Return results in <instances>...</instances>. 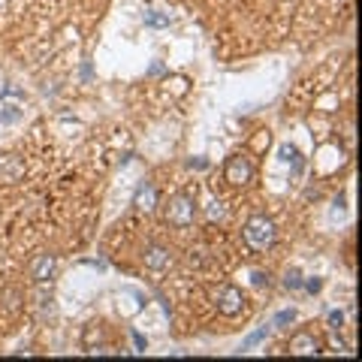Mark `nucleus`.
I'll return each instance as SVG.
<instances>
[{"mask_svg": "<svg viewBox=\"0 0 362 362\" xmlns=\"http://www.w3.org/2000/svg\"><path fill=\"white\" fill-rule=\"evenodd\" d=\"M241 236H245L248 241V248H254V250H269L272 245H275V224L266 217V215H254V217H248V224L245 229H241Z\"/></svg>", "mask_w": 362, "mask_h": 362, "instance_id": "nucleus-1", "label": "nucleus"}, {"mask_svg": "<svg viewBox=\"0 0 362 362\" xmlns=\"http://www.w3.org/2000/svg\"><path fill=\"white\" fill-rule=\"evenodd\" d=\"M163 217H166V224H173V227H190L194 224V217H196L194 196H187V194L173 196L166 203V208H163Z\"/></svg>", "mask_w": 362, "mask_h": 362, "instance_id": "nucleus-2", "label": "nucleus"}, {"mask_svg": "<svg viewBox=\"0 0 362 362\" xmlns=\"http://www.w3.org/2000/svg\"><path fill=\"white\" fill-rule=\"evenodd\" d=\"M211 302H215V308H217L224 317H236V314H241V308H245L241 290H239V287H233V284L211 287Z\"/></svg>", "mask_w": 362, "mask_h": 362, "instance_id": "nucleus-3", "label": "nucleus"}, {"mask_svg": "<svg viewBox=\"0 0 362 362\" xmlns=\"http://www.w3.org/2000/svg\"><path fill=\"white\" fill-rule=\"evenodd\" d=\"M224 175H227V181L233 187H241V185H248V181L254 178V166H250V160L245 154H233V157L227 160Z\"/></svg>", "mask_w": 362, "mask_h": 362, "instance_id": "nucleus-4", "label": "nucleus"}, {"mask_svg": "<svg viewBox=\"0 0 362 362\" xmlns=\"http://www.w3.org/2000/svg\"><path fill=\"white\" fill-rule=\"evenodd\" d=\"M25 178V160L18 154L0 157V185H18Z\"/></svg>", "mask_w": 362, "mask_h": 362, "instance_id": "nucleus-5", "label": "nucleus"}, {"mask_svg": "<svg viewBox=\"0 0 362 362\" xmlns=\"http://www.w3.org/2000/svg\"><path fill=\"white\" fill-rule=\"evenodd\" d=\"M52 275H55V254L43 250V254H36L34 260H30V278H34L36 284L52 281Z\"/></svg>", "mask_w": 362, "mask_h": 362, "instance_id": "nucleus-6", "label": "nucleus"}, {"mask_svg": "<svg viewBox=\"0 0 362 362\" xmlns=\"http://www.w3.org/2000/svg\"><path fill=\"white\" fill-rule=\"evenodd\" d=\"M290 354L293 356H317L320 354V341L311 332H296L290 338Z\"/></svg>", "mask_w": 362, "mask_h": 362, "instance_id": "nucleus-7", "label": "nucleus"}, {"mask_svg": "<svg viewBox=\"0 0 362 362\" xmlns=\"http://www.w3.org/2000/svg\"><path fill=\"white\" fill-rule=\"evenodd\" d=\"M142 263H145V269L160 272V269L173 266V254H169V248H163V245H151V248H145Z\"/></svg>", "mask_w": 362, "mask_h": 362, "instance_id": "nucleus-8", "label": "nucleus"}, {"mask_svg": "<svg viewBox=\"0 0 362 362\" xmlns=\"http://www.w3.org/2000/svg\"><path fill=\"white\" fill-rule=\"evenodd\" d=\"M133 206H136L139 211H154V187H151V185H142V187H139V194H136V199H133Z\"/></svg>", "mask_w": 362, "mask_h": 362, "instance_id": "nucleus-9", "label": "nucleus"}, {"mask_svg": "<svg viewBox=\"0 0 362 362\" xmlns=\"http://www.w3.org/2000/svg\"><path fill=\"white\" fill-rule=\"evenodd\" d=\"M269 335V326H263V329H257L254 335H248L245 341H241V350H248V347H254V344H260V341H263Z\"/></svg>", "mask_w": 362, "mask_h": 362, "instance_id": "nucleus-10", "label": "nucleus"}, {"mask_svg": "<svg viewBox=\"0 0 362 362\" xmlns=\"http://www.w3.org/2000/svg\"><path fill=\"white\" fill-rule=\"evenodd\" d=\"M284 284H287V290H299V287H302L299 269H290V272H287V281H284Z\"/></svg>", "mask_w": 362, "mask_h": 362, "instance_id": "nucleus-11", "label": "nucleus"}, {"mask_svg": "<svg viewBox=\"0 0 362 362\" xmlns=\"http://www.w3.org/2000/svg\"><path fill=\"white\" fill-rule=\"evenodd\" d=\"M208 217H211V220H224V217H227V208H224V203H211Z\"/></svg>", "mask_w": 362, "mask_h": 362, "instance_id": "nucleus-12", "label": "nucleus"}, {"mask_svg": "<svg viewBox=\"0 0 362 362\" xmlns=\"http://www.w3.org/2000/svg\"><path fill=\"white\" fill-rule=\"evenodd\" d=\"M293 317H296V311L290 308V311H281V314L275 317V326H284V323H293Z\"/></svg>", "mask_w": 362, "mask_h": 362, "instance_id": "nucleus-13", "label": "nucleus"}, {"mask_svg": "<svg viewBox=\"0 0 362 362\" xmlns=\"http://www.w3.org/2000/svg\"><path fill=\"white\" fill-rule=\"evenodd\" d=\"M0 118H4V124H13V121L18 118V112H15V106H6V112H4V115H0Z\"/></svg>", "mask_w": 362, "mask_h": 362, "instance_id": "nucleus-14", "label": "nucleus"}, {"mask_svg": "<svg viewBox=\"0 0 362 362\" xmlns=\"http://www.w3.org/2000/svg\"><path fill=\"white\" fill-rule=\"evenodd\" d=\"M341 320H344V317H341V311H332V314H329V326H332V329H338V326H341Z\"/></svg>", "mask_w": 362, "mask_h": 362, "instance_id": "nucleus-15", "label": "nucleus"}, {"mask_svg": "<svg viewBox=\"0 0 362 362\" xmlns=\"http://www.w3.org/2000/svg\"><path fill=\"white\" fill-rule=\"evenodd\" d=\"M305 290H308V293H317V290H320V281H317V278L305 281Z\"/></svg>", "mask_w": 362, "mask_h": 362, "instance_id": "nucleus-16", "label": "nucleus"}, {"mask_svg": "<svg viewBox=\"0 0 362 362\" xmlns=\"http://www.w3.org/2000/svg\"><path fill=\"white\" fill-rule=\"evenodd\" d=\"M263 281H266V284H269V275H263V272H254V284L260 287V284H263Z\"/></svg>", "mask_w": 362, "mask_h": 362, "instance_id": "nucleus-17", "label": "nucleus"}]
</instances>
